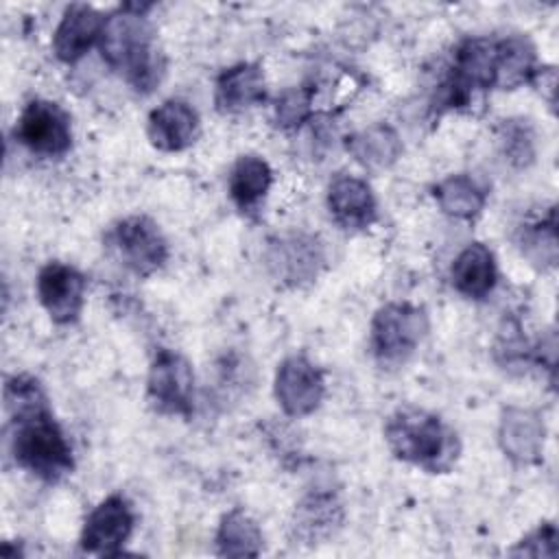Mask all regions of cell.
I'll list each match as a JSON object with an SVG mask.
<instances>
[{
  "label": "cell",
  "mask_w": 559,
  "mask_h": 559,
  "mask_svg": "<svg viewBox=\"0 0 559 559\" xmlns=\"http://www.w3.org/2000/svg\"><path fill=\"white\" fill-rule=\"evenodd\" d=\"M4 411L11 424V454L22 469L46 483H57L74 469L72 448L37 378L9 376L4 380Z\"/></svg>",
  "instance_id": "cell-1"
},
{
  "label": "cell",
  "mask_w": 559,
  "mask_h": 559,
  "mask_svg": "<svg viewBox=\"0 0 559 559\" xmlns=\"http://www.w3.org/2000/svg\"><path fill=\"white\" fill-rule=\"evenodd\" d=\"M151 4H124L105 17L100 55L111 70L138 92L157 87L166 72L164 55L157 50L155 31L146 20Z\"/></svg>",
  "instance_id": "cell-2"
},
{
  "label": "cell",
  "mask_w": 559,
  "mask_h": 559,
  "mask_svg": "<svg viewBox=\"0 0 559 559\" xmlns=\"http://www.w3.org/2000/svg\"><path fill=\"white\" fill-rule=\"evenodd\" d=\"M384 439L395 459L432 474L452 469L461 454L456 432L435 413L402 406L384 421Z\"/></svg>",
  "instance_id": "cell-3"
},
{
  "label": "cell",
  "mask_w": 559,
  "mask_h": 559,
  "mask_svg": "<svg viewBox=\"0 0 559 559\" xmlns=\"http://www.w3.org/2000/svg\"><path fill=\"white\" fill-rule=\"evenodd\" d=\"M428 312L408 301H391L376 310L369 330L373 356L384 365L404 362L426 338Z\"/></svg>",
  "instance_id": "cell-4"
},
{
  "label": "cell",
  "mask_w": 559,
  "mask_h": 559,
  "mask_svg": "<svg viewBox=\"0 0 559 559\" xmlns=\"http://www.w3.org/2000/svg\"><path fill=\"white\" fill-rule=\"evenodd\" d=\"M498 39L469 37L459 44L452 72L445 83V105L463 107L474 100L476 92L496 87Z\"/></svg>",
  "instance_id": "cell-5"
},
{
  "label": "cell",
  "mask_w": 559,
  "mask_h": 559,
  "mask_svg": "<svg viewBox=\"0 0 559 559\" xmlns=\"http://www.w3.org/2000/svg\"><path fill=\"white\" fill-rule=\"evenodd\" d=\"M146 397L162 415L190 417L194 408V371L192 365L173 349H157L148 367Z\"/></svg>",
  "instance_id": "cell-6"
},
{
  "label": "cell",
  "mask_w": 559,
  "mask_h": 559,
  "mask_svg": "<svg viewBox=\"0 0 559 559\" xmlns=\"http://www.w3.org/2000/svg\"><path fill=\"white\" fill-rule=\"evenodd\" d=\"M120 262L135 275L148 277L168 260V242L155 221L142 214L118 221L107 234Z\"/></svg>",
  "instance_id": "cell-7"
},
{
  "label": "cell",
  "mask_w": 559,
  "mask_h": 559,
  "mask_svg": "<svg viewBox=\"0 0 559 559\" xmlns=\"http://www.w3.org/2000/svg\"><path fill=\"white\" fill-rule=\"evenodd\" d=\"M15 138L35 155L59 157L72 146L70 116L55 100L33 98L15 122Z\"/></svg>",
  "instance_id": "cell-8"
},
{
  "label": "cell",
  "mask_w": 559,
  "mask_h": 559,
  "mask_svg": "<svg viewBox=\"0 0 559 559\" xmlns=\"http://www.w3.org/2000/svg\"><path fill=\"white\" fill-rule=\"evenodd\" d=\"M133 524L135 518L129 500L120 493H111L100 500L85 518L79 539L81 550L98 557L120 555L122 546L133 533Z\"/></svg>",
  "instance_id": "cell-9"
},
{
  "label": "cell",
  "mask_w": 559,
  "mask_h": 559,
  "mask_svg": "<svg viewBox=\"0 0 559 559\" xmlns=\"http://www.w3.org/2000/svg\"><path fill=\"white\" fill-rule=\"evenodd\" d=\"M275 400L290 417H306L314 413L325 395V380L319 367L306 356H286L275 371Z\"/></svg>",
  "instance_id": "cell-10"
},
{
  "label": "cell",
  "mask_w": 559,
  "mask_h": 559,
  "mask_svg": "<svg viewBox=\"0 0 559 559\" xmlns=\"http://www.w3.org/2000/svg\"><path fill=\"white\" fill-rule=\"evenodd\" d=\"M85 275L63 262H48L37 273V297L48 317L68 325L74 323L85 304Z\"/></svg>",
  "instance_id": "cell-11"
},
{
  "label": "cell",
  "mask_w": 559,
  "mask_h": 559,
  "mask_svg": "<svg viewBox=\"0 0 559 559\" xmlns=\"http://www.w3.org/2000/svg\"><path fill=\"white\" fill-rule=\"evenodd\" d=\"M323 262L325 255L321 242L314 236L306 234L277 238L269 245L266 251V266L271 275L288 286H299L314 280Z\"/></svg>",
  "instance_id": "cell-12"
},
{
  "label": "cell",
  "mask_w": 559,
  "mask_h": 559,
  "mask_svg": "<svg viewBox=\"0 0 559 559\" xmlns=\"http://www.w3.org/2000/svg\"><path fill=\"white\" fill-rule=\"evenodd\" d=\"M546 439L544 417L533 408L509 406L502 411L498 424V443L502 452L518 465H533L542 461Z\"/></svg>",
  "instance_id": "cell-13"
},
{
  "label": "cell",
  "mask_w": 559,
  "mask_h": 559,
  "mask_svg": "<svg viewBox=\"0 0 559 559\" xmlns=\"http://www.w3.org/2000/svg\"><path fill=\"white\" fill-rule=\"evenodd\" d=\"M199 129L201 120L197 109L181 98H168L162 105H157L148 114L146 124L151 144L166 153H177L194 144Z\"/></svg>",
  "instance_id": "cell-14"
},
{
  "label": "cell",
  "mask_w": 559,
  "mask_h": 559,
  "mask_svg": "<svg viewBox=\"0 0 559 559\" xmlns=\"http://www.w3.org/2000/svg\"><path fill=\"white\" fill-rule=\"evenodd\" d=\"M105 15L90 4H70L52 35L55 57L63 63L79 61L96 41H100Z\"/></svg>",
  "instance_id": "cell-15"
},
{
  "label": "cell",
  "mask_w": 559,
  "mask_h": 559,
  "mask_svg": "<svg viewBox=\"0 0 559 559\" xmlns=\"http://www.w3.org/2000/svg\"><path fill=\"white\" fill-rule=\"evenodd\" d=\"M332 218L345 229H365L378 216V203L367 181L358 177H336L328 188Z\"/></svg>",
  "instance_id": "cell-16"
},
{
  "label": "cell",
  "mask_w": 559,
  "mask_h": 559,
  "mask_svg": "<svg viewBox=\"0 0 559 559\" xmlns=\"http://www.w3.org/2000/svg\"><path fill=\"white\" fill-rule=\"evenodd\" d=\"M266 98L264 72L258 63L225 68L214 83V105L221 114H240Z\"/></svg>",
  "instance_id": "cell-17"
},
{
  "label": "cell",
  "mask_w": 559,
  "mask_h": 559,
  "mask_svg": "<svg viewBox=\"0 0 559 559\" xmlns=\"http://www.w3.org/2000/svg\"><path fill=\"white\" fill-rule=\"evenodd\" d=\"M450 280L456 293L469 299H485L498 280L496 258L483 242L467 245L452 262Z\"/></svg>",
  "instance_id": "cell-18"
},
{
  "label": "cell",
  "mask_w": 559,
  "mask_h": 559,
  "mask_svg": "<svg viewBox=\"0 0 559 559\" xmlns=\"http://www.w3.org/2000/svg\"><path fill=\"white\" fill-rule=\"evenodd\" d=\"M343 522V507L330 491L308 493L295 509L293 533L295 539L317 544L336 533Z\"/></svg>",
  "instance_id": "cell-19"
},
{
  "label": "cell",
  "mask_w": 559,
  "mask_h": 559,
  "mask_svg": "<svg viewBox=\"0 0 559 559\" xmlns=\"http://www.w3.org/2000/svg\"><path fill=\"white\" fill-rule=\"evenodd\" d=\"M345 146L349 155L367 170L389 168L402 155V140L397 131L384 122L352 133L345 140Z\"/></svg>",
  "instance_id": "cell-20"
},
{
  "label": "cell",
  "mask_w": 559,
  "mask_h": 559,
  "mask_svg": "<svg viewBox=\"0 0 559 559\" xmlns=\"http://www.w3.org/2000/svg\"><path fill=\"white\" fill-rule=\"evenodd\" d=\"M273 183V170L260 155H240L229 170L227 190L231 201L242 210H255Z\"/></svg>",
  "instance_id": "cell-21"
},
{
  "label": "cell",
  "mask_w": 559,
  "mask_h": 559,
  "mask_svg": "<svg viewBox=\"0 0 559 559\" xmlns=\"http://www.w3.org/2000/svg\"><path fill=\"white\" fill-rule=\"evenodd\" d=\"M537 72V57L533 44L522 35H509L498 39L496 59V87L513 90L531 83Z\"/></svg>",
  "instance_id": "cell-22"
},
{
  "label": "cell",
  "mask_w": 559,
  "mask_h": 559,
  "mask_svg": "<svg viewBox=\"0 0 559 559\" xmlns=\"http://www.w3.org/2000/svg\"><path fill=\"white\" fill-rule=\"evenodd\" d=\"M435 199L448 216L459 221H472L483 212L487 203V190L474 177L459 173L445 177L435 186Z\"/></svg>",
  "instance_id": "cell-23"
},
{
  "label": "cell",
  "mask_w": 559,
  "mask_h": 559,
  "mask_svg": "<svg viewBox=\"0 0 559 559\" xmlns=\"http://www.w3.org/2000/svg\"><path fill=\"white\" fill-rule=\"evenodd\" d=\"M214 542L221 557H255L262 550V531L249 513L231 509L221 518Z\"/></svg>",
  "instance_id": "cell-24"
},
{
  "label": "cell",
  "mask_w": 559,
  "mask_h": 559,
  "mask_svg": "<svg viewBox=\"0 0 559 559\" xmlns=\"http://www.w3.org/2000/svg\"><path fill=\"white\" fill-rule=\"evenodd\" d=\"M518 242L520 249L531 262L539 266H555L557 262V218L555 207L548 210L546 216H535L531 221H524V225L518 229Z\"/></svg>",
  "instance_id": "cell-25"
},
{
  "label": "cell",
  "mask_w": 559,
  "mask_h": 559,
  "mask_svg": "<svg viewBox=\"0 0 559 559\" xmlns=\"http://www.w3.org/2000/svg\"><path fill=\"white\" fill-rule=\"evenodd\" d=\"M496 140L502 157L511 166L524 168L535 159V131L528 120L524 118L502 120V124L498 127Z\"/></svg>",
  "instance_id": "cell-26"
},
{
  "label": "cell",
  "mask_w": 559,
  "mask_h": 559,
  "mask_svg": "<svg viewBox=\"0 0 559 559\" xmlns=\"http://www.w3.org/2000/svg\"><path fill=\"white\" fill-rule=\"evenodd\" d=\"M557 526L555 522L539 524L531 535H526L518 546L511 550V555L518 557H557Z\"/></svg>",
  "instance_id": "cell-27"
},
{
  "label": "cell",
  "mask_w": 559,
  "mask_h": 559,
  "mask_svg": "<svg viewBox=\"0 0 559 559\" xmlns=\"http://www.w3.org/2000/svg\"><path fill=\"white\" fill-rule=\"evenodd\" d=\"M310 111V92L308 90H288L277 98L275 118L282 127H297L306 120Z\"/></svg>",
  "instance_id": "cell-28"
}]
</instances>
